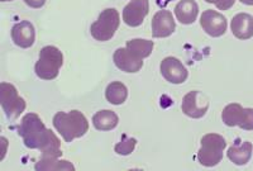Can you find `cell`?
<instances>
[{
  "mask_svg": "<svg viewBox=\"0 0 253 171\" xmlns=\"http://www.w3.org/2000/svg\"><path fill=\"white\" fill-rule=\"evenodd\" d=\"M17 133L23 138L26 147L31 150H40L42 156L58 159L62 156L60 139L44 126L38 114H26L22 118V122L17 126Z\"/></svg>",
  "mask_w": 253,
  "mask_h": 171,
  "instance_id": "obj_1",
  "label": "cell"
},
{
  "mask_svg": "<svg viewBox=\"0 0 253 171\" xmlns=\"http://www.w3.org/2000/svg\"><path fill=\"white\" fill-rule=\"evenodd\" d=\"M53 127L61 134L65 142H72L75 138L85 136L89 130L86 117L79 110H71L69 113L57 112L53 117Z\"/></svg>",
  "mask_w": 253,
  "mask_h": 171,
  "instance_id": "obj_2",
  "label": "cell"
},
{
  "mask_svg": "<svg viewBox=\"0 0 253 171\" xmlns=\"http://www.w3.org/2000/svg\"><path fill=\"white\" fill-rule=\"evenodd\" d=\"M200 143L202 147L196 155L199 163L207 168L218 165L223 160V154L227 147V141L224 137L216 133H208L203 136Z\"/></svg>",
  "mask_w": 253,
  "mask_h": 171,
  "instance_id": "obj_3",
  "label": "cell"
},
{
  "mask_svg": "<svg viewBox=\"0 0 253 171\" xmlns=\"http://www.w3.org/2000/svg\"><path fill=\"white\" fill-rule=\"evenodd\" d=\"M63 55L55 46H44L40 51V58L35 65L36 75L42 80H53L60 74Z\"/></svg>",
  "mask_w": 253,
  "mask_h": 171,
  "instance_id": "obj_4",
  "label": "cell"
},
{
  "mask_svg": "<svg viewBox=\"0 0 253 171\" xmlns=\"http://www.w3.org/2000/svg\"><path fill=\"white\" fill-rule=\"evenodd\" d=\"M121 24V17L117 9L107 8L99 14L98 21L90 27V33L96 41L107 42L114 37Z\"/></svg>",
  "mask_w": 253,
  "mask_h": 171,
  "instance_id": "obj_5",
  "label": "cell"
},
{
  "mask_svg": "<svg viewBox=\"0 0 253 171\" xmlns=\"http://www.w3.org/2000/svg\"><path fill=\"white\" fill-rule=\"evenodd\" d=\"M0 104L8 121H14L26 110V100L19 96L17 87L9 83L0 84Z\"/></svg>",
  "mask_w": 253,
  "mask_h": 171,
  "instance_id": "obj_6",
  "label": "cell"
},
{
  "mask_svg": "<svg viewBox=\"0 0 253 171\" xmlns=\"http://www.w3.org/2000/svg\"><path fill=\"white\" fill-rule=\"evenodd\" d=\"M221 119L228 127H239L245 130H253L252 108H243L238 103H232L223 109Z\"/></svg>",
  "mask_w": 253,
  "mask_h": 171,
  "instance_id": "obj_7",
  "label": "cell"
},
{
  "mask_svg": "<svg viewBox=\"0 0 253 171\" xmlns=\"http://www.w3.org/2000/svg\"><path fill=\"white\" fill-rule=\"evenodd\" d=\"M181 109L185 116L190 118H203L209 109V99L199 90H193L182 99Z\"/></svg>",
  "mask_w": 253,
  "mask_h": 171,
  "instance_id": "obj_8",
  "label": "cell"
},
{
  "mask_svg": "<svg viewBox=\"0 0 253 171\" xmlns=\"http://www.w3.org/2000/svg\"><path fill=\"white\" fill-rule=\"evenodd\" d=\"M160 70H161V75L171 84H182L186 82L189 76L187 69L182 65V62L172 56L162 60Z\"/></svg>",
  "mask_w": 253,
  "mask_h": 171,
  "instance_id": "obj_9",
  "label": "cell"
},
{
  "mask_svg": "<svg viewBox=\"0 0 253 171\" xmlns=\"http://www.w3.org/2000/svg\"><path fill=\"white\" fill-rule=\"evenodd\" d=\"M200 26L210 37H220L227 32V18L220 13L208 9L200 17Z\"/></svg>",
  "mask_w": 253,
  "mask_h": 171,
  "instance_id": "obj_10",
  "label": "cell"
},
{
  "mask_svg": "<svg viewBox=\"0 0 253 171\" xmlns=\"http://www.w3.org/2000/svg\"><path fill=\"white\" fill-rule=\"evenodd\" d=\"M150 12L148 0H130L123 9V21L126 26L139 27Z\"/></svg>",
  "mask_w": 253,
  "mask_h": 171,
  "instance_id": "obj_11",
  "label": "cell"
},
{
  "mask_svg": "<svg viewBox=\"0 0 253 171\" xmlns=\"http://www.w3.org/2000/svg\"><path fill=\"white\" fill-rule=\"evenodd\" d=\"M152 36L156 38L170 37L176 29L175 19L170 10H158L152 18Z\"/></svg>",
  "mask_w": 253,
  "mask_h": 171,
  "instance_id": "obj_12",
  "label": "cell"
},
{
  "mask_svg": "<svg viewBox=\"0 0 253 171\" xmlns=\"http://www.w3.org/2000/svg\"><path fill=\"white\" fill-rule=\"evenodd\" d=\"M113 60H114L115 66L124 73H138L143 67V60L133 55L126 47H119L114 52Z\"/></svg>",
  "mask_w": 253,
  "mask_h": 171,
  "instance_id": "obj_13",
  "label": "cell"
},
{
  "mask_svg": "<svg viewBox=\"0 0 253 171\" xmlns=\"http://www.w3.org/2000/svg\"><path fill=\"white\" fill-rule=\"evenodd\" d=\"M12 40L20 48H29L35 44L36 29L29 21H22L12 28Z\"/></svg>",
  "mask_w": 253,
  "mask_h": 171,
  "instance_id": "obj_14",
  "label": "cell"
},
{
  "mask_svg": "<svg viewBox=\"0 0 253 171\" xmlns=\"http://www.w3.org/2000/svg\"><path fill=\"white\" fill-rule=\"evenodd\" d=\"M230 29L238 40H250L253 37V17L247 13L234 15L230 22Z\"/></svg>",
  "mask_w": 253,
  "mask_h": 171,
  "instance_id": "obj_15",
  "label": "cell"
},
{
  "mask_svg": "<svg viewBox=\"0 0 253 171\" xmlns=\"http://www.w3.org/2000/svg\"><path fill=\"white\" fill-rule=\"evenodd\" d=\"M253 146L248 141L237 139L233 146H230L227 152L228 159L238 166H243L248 163L252 157Z\"/></svg>",
  "mask_w": 253,
  "mask_h": 171,
  "instance_id": "obj_16",
  "label": "cell"
},
{
  "mask_svg": "<svg viewBox=\"0 0 253 171\" xmlns=\"http://www.w3.org/2000/svg\"><path fill=\"white\" fill-rule=\"evenodd\" d=\"M199 14V5L195 0H180L175 6V15L181 24H193Z\"/></svg>",
  "mask_w": 253,
  "mask_h": 171,
  "instance_id": "obj_17",
  "label": "cell"
},
{
  "mask_svg": "<svg viewBox=\"0 0 253 171\" xmlns=\"http://www.w3.org/2000/svg\"><path fill=\"white\" fill-rule=\"evenodd\" d=\"M119 123L118 116L109 109L99 110L92 117V125L98 130H112Z\"/></svg>",
  "mask_w": 253,
  "mask_h": 171,
  "instance_id": "obj_18",
  "label": "cell"
},
{
  "mask_svg": "<svg viewBox=\"0 0 253 171\" xmlns=\"http://www.w3.org/2000/svg\"><path fill=\"white\" fill-rule=\"evenodd\" d=\"M35 169L37 171H49V170H75V166L66 160H58V157L42 156L37 163Z\"/></svg>",
  "mask_w": 253,
  "mask_h": 171,
  "instance_id": "obj_19",
  "label": "cell"
},
{
  "mask_svg": "<svg viewBox=\"0 0 253 171\" xmlns=\"http://www.w3.org/2000/svg\"><path fill=\"white\" fill-rule=\"evenodd\" d=\"M105 98L113 105H121L128 98V89L121 82H113L105 89Z\"/></svg>",
  "mask_w": 253,
  "mask_h": 171,
  "instance_id": "obj_20",
  "label": "cell"
},
{
  "mask_svg": "<svg viewBox=\"0 0 253 171\" xmlns=\"http://www.w3.org/2000/svg\"><path fill=\"white\" fill-rule=\"evenodd\" d=\"M126 48L129 49L133 55L139 58H146L152 53L155 43L150 40H142V38H133L126 42Z\"/></svg>",
  "mask_w": 253,
  "mask_h": 171,
  "instance_id": "obj_21",
  "label": "cell"
},
{
  "mask_svg": "<svg viewBox=\"0 0 253 171\" xmlns=\"http://www.w3.org/2000/svg\"><path fill=\"white\" fill-rule=\"evenodd\" d=\"M135 145H137V139L133 138V137H128L126 134H123L121 142H118L115 145L114 150L118 155L126 156V155L132 154L133 151H134Z\"/></svg>",
  "mask_w": 253,
  "mask_h": 171,
  "instance_id": "obj_22",
  "label": "cell"
},
{
  "mask_svg": "<svg viewBox=\"0 0 253 171\" xmlns=\"http://www.w3.org/2000/svg\"><path fill=\"white\" fill-rule=\"evenodd\" d=\"M205 1L209 4H214L219 10H228L236 3V0H205Z\"/></svg>",
  "mask_w": 253,
  "mask_h": 171,
  "instance_id": "obj_23",
  "label": "cell"
},
{
  "mask_svg": "<svg viewBox=\"0 0 253 171\" xmlns=\"http://www.w3.org/2000/svg\"><path fill=\"white\" fill-rule=\"evenodd\" d=\"M24 3L28 6H31V8L40 9L46 4V0H24Z\"/></svg>",
  "mask_w": 253,
  "mask_h": 171,
  "instance_id": "obj_24",
  "label": "cell"
},
{
  "mask_svg": "<svg viewBox=\"0 0 253 171\" xmlns=\"http://www.w3.org/2000/svg\"><path fill=\"white\" fill-rule=\"evenodd\" d=\"M242 4H246V5H253V0H239Z\"/></svg>",
  "mask_w": 253,
  "mask_h": 171,
  "instance_id": "obj_25",
  "label": "cell"
},
{
  "mask_svg": "<svg viewBox=\"0 0 253 171\" xmlns=\"http://www.w3.org/2000/svg\"><path fill=\"white\" fill-rule=\"evenodd\" d=\"M0 1H3V3H5V1H13V0H0Z\"/></svg>",
  "mask_w": 253,
  "mask_h": 171,
  "instance_id": "obj_26",
  "label": "cell"
}]
</instances>
